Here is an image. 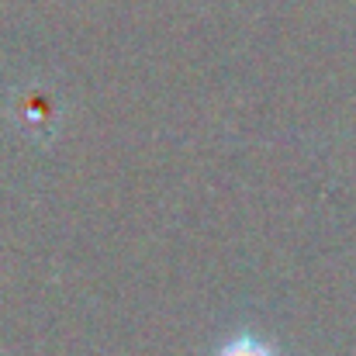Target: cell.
<instances>
[{
	"mask_svg": "<svg viewBox=\"0 0 356 356\" xmlns=\"http://www.w3.org/2000/svg\"><path fill=\"white\" fill-rule=\"evenodd\" d=\"M215 356H277L266 343H259L256 336H236L232 343H225Z\"/></svg>",
	"mask_w": 356,
	"mask_h": 356,
	"instance_id": "obj_1",
	"label": "cell"
}]
</instances>
